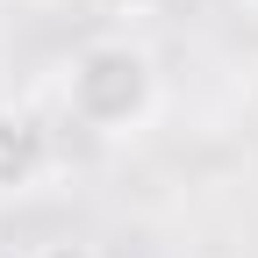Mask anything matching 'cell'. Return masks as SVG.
I'll use <instances>...</instances> for the list:
<instances>
[{
  "label": "cell",
  "instance_id": "1",
  "mask_svg": "<svg viewBox=\"0 0 258 258\" xmlns=\"http://www.w3.org/2000/svg\"><path fill=\"white\" fill-rule=\"evenodd\" d=\"M57 108L86 137H137L158 115V64L137 36H93L64 57Z\"/></svg>",
  "mask_w": 258,
  "mask_h": 258
},
{
  "label": "cell",
  "instance_id": "4",
  "mask_svg": "<svg viewBox=\"0 0 258 258\" xmlns=\"http://www.w3.org/2000/svg\"><path fill=\"white\" fill-rule=\"evenodd\" d=\"M244 8H258V0H244Z\"/></svg>",
  "mask_w": 258,
  "mask_h": 258
},
{
  "label": "cell",
  "instance_id": "2",
  "mask_svg": "<svg viewBox=\"0 0 258 258\" xmlns=\"http://www.w3.org/2000/svg\"><path fill=\"white\" fill-rule=\"evenodd\" d=\"M57 165V129L36 108L0 101V194H29L36 179H50Z\"/></svg>",
  "mask_w": 258,
  "mask_h": 258
},
{
  "label": "cell",
  "instance_id": "3",
  "mask_svg": "<svg viewBox=\"0 0 258 258\" xmlns=\"http://www.w3.org/2000/svg\"><path fill=\"white\" fill-rule=\"evenodd\" d=\"M29 258H101V244H86V237H43Z\"/></svg>",
  "mask_w": 258,
  "mask_h": 258
}]
</instances>
